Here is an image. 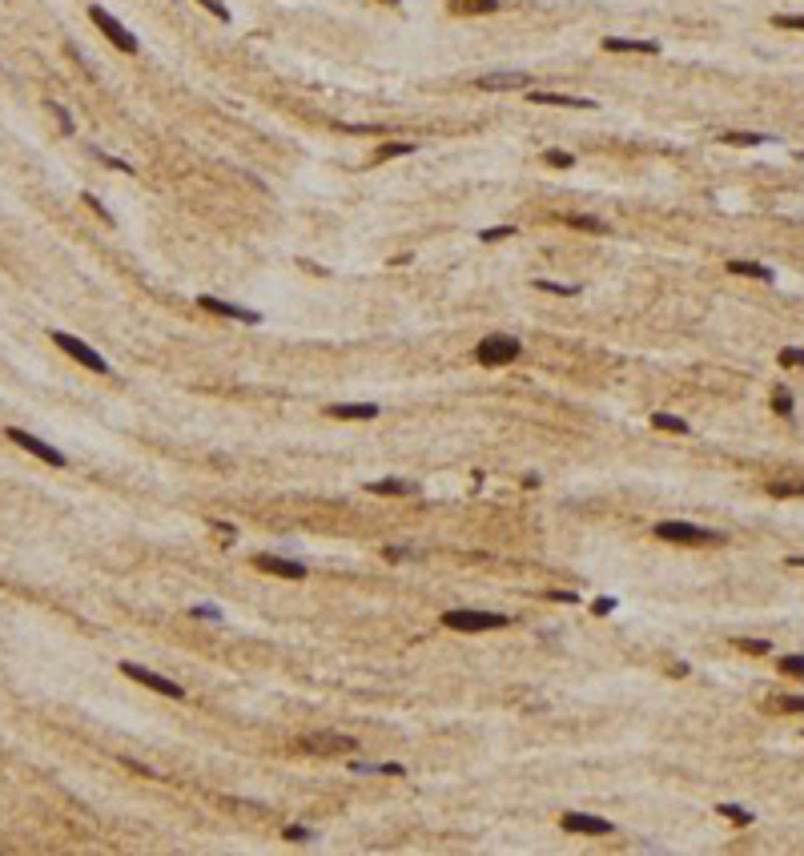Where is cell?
Masks as SVG:
<instances>
[{"instance_id":"26","label":"cell","mask_w":804,"mask_h":856,"mask_svg":"<svg viewBox=\"0 0 804 856\" xmlns=\"http://www.w3.org/2000/svg\"><path fill=\"white\" fill-rule=\"evenodd\" d=\"M736 648L748 651V655H768V651H772V644H768V639H736Z\"/></svg>"},{"instance_id":"24","label":"cell","mask_w":804,"mask_h":856,"mask_svg":"<svg viewBox=\"0 0 804 856\" xmlns=\"http://www.w3.org/2000/svg\"><path fill=\"white\" fill-rule=\"evenodd\" d=\"M781 671L784 675H792V679H804V655H784Z\"/></svg>"},{"instance_id":"3","label":"cell","mask_w":804,"mask_h":856,"mask_svg":"<svg viewBox=\"0 0 804 856\" xmlns=\"http://www.w3.org/2000/svg\"><path fill=\"white\" fill-rule=\"evenodd\" d=\"M443 624H447L450 631H495V627H507V615H499V611H467V607H459V611H447V615H443Z\"/></svg>"},{"instance_id":"21","label":"cell","mask_w":804,"mask_h":856,"mask_svg":"<svg viewBox=\"0 0 804 856\" xmlns=\"http://www.w3.org/2000/svg\"><path fill=\"white\" fill-rule=\"evenodd\" d=\"M499 0H459L454 12H495Z\"/></svg>"},{"instance_id":"40","label":"cell","mask_w":804,"mask_h":856,"mask_svg":"<svg viewBox=\"0 0 804 856\" xmlns=\"http://www.w3.org/2000/svg\"><path fill=\"white\" fill-rule=\"evenodd\" d=\"M788 567H804V555H792L788 559Z\"/></svg>"},{"instance_id":"32","label":"cell","mask_w":804,"mask_h":856,"mask_svg":"<svg viewBox=\"0 0 804 856\" xmlns=\"http://www.w3.org/2000/svg\"><path fill=\"white\" fill-rule=\"evenodd\" d=\"M197 4H201V8H210V12L217 17V21H225V24H230V8H225L221 0H197Z\"/></svg>"},{"instance_id":"10","label":"cell","mask_w":804,"mask_h":856,"mask_svg":"<svg viewBox=\"0 0 804 856\" xmlns=\"http://www.w3.org/2000/svg\"><path fill=\"white\" fill-rule=\"evenodd\" d=\"M563 833H583V836H607L615 828L612 820H603V816H587V812H563Z\"/></svg>"},{"instance_id":"38","label":"cell","mask_w":804,"mask_h":856,"mask_svg":"<svg viewBox=\"0 0 804 856\" xmlns=\"http://www.w3.org/2000/svg\"><path fill=\"white\" fill-rule=\"evenodd\" d=\"M592 611H595V615H612V611H615V599H595Z\"/></svg>"},{"instance_id":"27","label":"cell","mask_w":804,"mask_h":856,"mask_svg":"<svg viewBox=\"0 0 804 856\" xmlns=\"http://www.w3.org/2000/svg\"><path fill=\"white\" fill-rule=\"evenodd\" d=\"M543 161L555 165V169H571V165H575V157H571V153H563V149H547Z\"/></svg>"},{"instance_id":"41","label":"cell","mask_w":804,"mask_h":856,"mask_svg":"<svg viewBox=\"0 0 804 856\" xmlns=\"http://www.w3.org/2000/svg\"><path fill=\"white\" fill-rule=\"evenodd\" d=\"M382 4H399V0H382Z\"/></svg>"},{"instance_id":"9","label":"cell","mask_w":804,"mask_h":856,"mask_svg":"<svg viewBox=\"0 0 804 856\" xmlns=\"http://www.w3.org/2000/svg\"><path fill=\"white\" fill-rule=\"evenodd\" d=\"M8 439L17 442V446H24L28 455H37L41 463H48V466H65V455L57 450V446H48V442H41V439H32L28 430H17V426H8Z\"/></svg>"},{"instance_id":"39","label":"cell","mask_w":804,"mask_h":856,"mask_svg":"<svg viewBox=\"0 0 804 856\" xmlns=\"http://www.w3.org/2000/svg\"><path fill=\"white\" fill-rule=\"evenodd\" d=\"M285 840H310V828H298V824H294V828H285Z\"/></svg>"},{"instance_id":"25","label":"cell","mask_w":804,"mask_h":856,"mask_svg":"<svg viewBox=\"0 0 804 856\" xmlns=\"http://www.w3.org/2000/svg\"><path fill=\"white\" fill-rule=\"evenodd\" d=\"M567 226H575V230H583V233H603L607 230L599 217H567Z\"/></svg>"},{"instance_id":"19","label":"cell","mask_w":804,"mask_h":856,"mask_svg":"<svg viewBox=\"0 0 804 856\" xmlns=\"http://www.w3.org/2000/svg\"><path fill=\"white\" fill-rule=\"evenodd\" d=\"M652 426L656 430H672V435H687V422L676 415H652Z\"/></svg>"},{"instance_id":"34","label":"cell","mask_w":804,"mask_h":856,"mask_svg":"<svg viewBox=\"0 0 804 856\" xmlns=\"http://www.w3.org/2000/svg\"><path fill=\"white\" fill-rule=\"evenodd\" d=\"M781 366H804V350H781Z\"/></svg>"},{"instance_id":"23","label":"cell","mask_w":804,"mask_h":856,"mask_svg":"<svg viewBox=\"0 0 804 856\" xmlns=\"http://www.w3.org/2000/svg\"><path fill=\"white\" fill-rule=\"evenodd\" d=\"M720 816H728V820H732V824H740V828H744V824H752V812L740 808V804H720Z\"/></svg>"},{"instance_id":"8","label":"cell","mask_w":804,"mask_h":856,"mask_svg":"<svg viewBox=\"0 0 804 856\" xmlns=\"http://www.w3.org/2000/svg\"><path fill=\"white\" fill-rule=\"evenodd\" d=\"M197 306H201V310H210V314H217V318H234V322H245V326H258L261 322L258 310H250V306H234V301H221V298H210V294H201V298H197Z\"/></svg>"},{"instance_id":"5","label":"cell","mask_w":804,"mask_h":856,"mask_svg":"<svg viewBox=\"0 0 804 856\" xmlns=\"http://www.w3.org/2000/svg\"><path fill=\"white\" fill-rule=\"evenodd\" d=\"M89 21H93L97 28H101V32H105V37H109V41L121 48V52H129V57H133V52L141 48V45H137V37H133V32H129V28L117 21V17H109L101 4H89Z\"/></svg>"},{"instance_id":"14","label":"cell","mask_w":804,"mask_h":856,"mask_svg":"<svg viewBox=\"0 0 804 856\" xmlns=\"http://www.w3.org/2000/svg\"><path fill=\"white\" fill-rule=\"evenodd\" d=\"M527 101H535V105H563V109H595L592 97H567V93H531Z\"/></svg>"},{"instance_id":"1","label":"cell","mask_w":804,"mask_h":856,"mask_svg":"<svg viewBox=\"0 0 804 856\" xmlns=\"http://www.w3.org/2000/svg\"><path fill=\"white\" fill-rule=\"evenodd\" d=\"M656 539H663V543H684V547H712V543H724V531L667 519V523H656Z\"/></svg>"},{"instance_id":"11","label":"cell","mask_w":804,"mask_h":856,"mask_svg":"<svg viewBox=\"0 0 804 856\" xmlns=\"http://www.w3.org/2000/svg\"><path fill=\"white\" fill-rule=\"evenodd\" d=\"M254 567L265 571V575H278V579H306V563L298 559H282V555H258Z\"/></svg>"},{"instance_id":"33","label":"cell","mask_w":804,"mask_h":856,"mask_svg":"<svg viewBox=\"0 0 804 856\" xmlns=\"http://www.w3.org/2000/svg\"><path fill=\"white\" fill-rule=\"evenodd\" d=\"M768 490H772V495H781V499H784V495H804V483H772Z\"/></svg>"},{"instance_id":"22","label":"cell","mask_w":804,"mask_h":856,"mask_svg":"<svg viewBox=\"0 0 804 856\" xmlns=\"http://www.w3.org/2000/svg\"><path fill=\"white\" fill-rule=\"evenodd\" d=\"M720 141L724 145H764V133H720Z\"/></svg>"},{"instance_id":"13","label":"cell","mask_w":804,"mask_h":856,"mask_svg":"<svg viewBox=\"0 0 804 856\" xmlns=\"http://www.w3.org/2000/svg\"><path fill=\"white\" fill-rule=\"evenodd\" d=\"M607 52H643V57H656L660 41H636V37H603Z\"/></svg>"},{"instance_id":"30","label":"cell","mask_w":804,"mask_h":856,"mask_svg":"<svg viewBox=\"0 0 804 856\" xmlns=\"http://www.w3.org/2000/svg\"><path fill=\"white\" fill-rule=\"evenodd\" d=\"M772 410L788 418V415H792V394H788V390H776V394H772Z\"/></svg>"},{"instance_id":"16","label":"cell","mask_w":804,"mask_h":856,"mask_svg":"<svg viewBox=\"0 0 804 856\" xmlns=\"http://www.w3.org/2000/svg\"><path fill=\"white\" fill-rule=\"evenodd\" d=\"M366 490H374V495H419V483H406V479H379V483H366Z\"/></svg>"},{"instance_id":"2","label":"cell","mask_w":804,"mask_h":856,"mask_svg":"<svg viewBox=\"0 0 804 856\" xmlns=\"http://www.w3.org/2000/svg\"><path fill=\"white\" fill-rule=\"evenodd\" d=\"M519 354H523V342L511 338V334H487V338L474 346V358H479L483 366H511Z\"/></svg>"},{"instance_id":"6","label":"cell","mask_w":804,"mask_h":856,"mask_svg":"<svg viewBox=\"0 0 804 856\" xmlns=\"http://www.w3.org/2000/svg\"><path fill=\"white\" fill-rule=\"evenodd\" d=\"M121 675H129L133 684H141V688H153V692H161V695H169V699H185V688L181 684H173V679H165V675H157V671H149V668H141V664H121Z\"/></svg>"},{"instance_id":"7","label":"cell","mask_w":804,"mask_h":856,"mask_svg":"<svg viewBox=\"0 0 804 856\" xmlns=\"http://www.w3.org/2000/svg\"><path fill=\"white\" fill-rule=\"evenodd\" d=\"M483 93H511V89H531V72L523 69H499V72H483L474 81Z\"/></svg>"},{"instance_id":"29","label":"cell","mask_w":804,"mask_h":856,"mask_svg":"<svg viewBox=\"0 0 804 856\" xmlns=\"http://www.w3.org/2000/svg\"><path fill=\"white\" fill-rule=\"evenodd\" d=\"M772 24H776V28H801V32H804V17H801V12H781V17H772Z\"/></svg>"},{"instance_id":"18","label":"cell","mask_w":804,"mask_h":856,"mask_svg":"<svg viewBox=\"0 0 804 856\" xmlns=\"http://www.w3.org/2000/svg\"><path fill=\"white\" fill-rule=\"evenodd\" d=\"M419 145L414 141H386V145H379L374 149V161H390V157H406V153H414Z\"/></svg>"},{"instance_id":"31","label":"cell","mask_w":804,"mask_h":856,"mask_svg":"<svg viewBox=\"0 0 804 856\" xmlns=\"http://www.w3.org/2000/svg\"><path fill=\"white\" fill-rule=\"evenodd\" d=\"M48 113H52V117H57V121H61V129H65V133H72V129H77V125H72V117L65 113V109H61L57 101H48Z\"/></svg>"},{"instance_id":"37","label":"cell","mask_w":804,"mask_h":856,"mask_svg":"<svg viewBox=\"0 0 804 856\" xmlns=\"http://www.w3.org/2000/svg\"><path fill=\"white\" fill-rule=\"evenodd\" d=\"M781 708H784V712H796V716H801V712H804V695H788V699H781Z\"/></svg>"},{"instance_id":"17","label":"cell","mask_w":804,"mask_h":856,"mask_svg":"<svg viewBox=\"0 0 804 856\" xmlns=\"http://www.w3.org/2000/svg\"><path fill=\"white\" fill-rule=\"evenodd\" d=\"M354 744L358 740H346V736H338V740L334 736H318V740H302V748L306 752H350Z\"/></svg>"},{"instance_id":"15","label":"cell","mask_w":804,"mask_h":856,"mask_svg":"<svg viewBox=\"0 0 804 856\" xmlns=\"http://www.w3.org/2000/svg\"><path fill=\"white\" fill-rule=\"evenodd\" d=\"M728 274L756 278V281H772V270H768V266H760V261H740V257H732V261H728Z\"/></svg>"},{"instance_id":"12","label":"cell","mask_w":804,"mask_h":856,"mask_svg":"<svg viewBox=\"0 0 804 856\" xmlns=\"http://www.w3.org/2000/svg\"><path fill=\"white\" fill-rule=\"evenodd\" d=\"M326 418H342V422H370V418H379V406H374V402H334V406H326Z\"/></svg>"},{"instance_id":"4","label":"cell","mask_w":804,"mask_h":856,"mask_svg":"<svg viewBox=\"0 0 804 856\" xmlns=\"http://www.w3.org/2000/svg\"><path fill=\"white\" fill-rule=\"evenodd\" d=\"M52 342H57V346L65 350V354H69L72 362H81L85 370H93V374H109V362H105V358H101V354H97V350L89 346V342L72 338V334H65V330H52Z\"/></svg>"},{"instance_id":"20","label":"cell","mask_w":804,"mask_h":856,"mask_svg":"<svg viewBox=\"0 0 804 856\" xmlns=\"http://www.w3.org/2000/svg\"><path fill=\"white\" fill-rule=\"evenodd\" d=\"M531 290H543V294H563V298H575V294H579V286H563V281H543V278H535V281H531Z\"/></svg>"},{"instance_id":"35","label":"cell","mask_w":804,"mask_h":856,"mask_svg":"<svg viewBox=\"0 0 804 856\" xmlns=\"http://www.w3.org/2000/svg\"><path fill=\"white\" fill-rule=\"evenodd\" d=\"M511 233H515V226H499V230H483L479 237H483V241H503V237H511Z\"/></svg>"},{"instance_id":"36","label":"cell","mask_w":804,"mask_h":856,"mask_svg":"<svg viewBox=\"0 0 804 856\" xmlns=\"http://www.w3.org/2000/svg\"><path fill=\"white\" fill-rule=\"evenodd\" d=\"M193 615H197V619H221V611H217V607H210V603H197V607H193Z\"/></svg>"},{"instance_id":"28","label":"cell","mask_w":804,"mask_h":856,"mask_svg":"<svg viewBox=\"0 0 804 856\" xmlns=\"http://www.w3.org/2000/svg\"><path fill=\"white\" fill-rule=\"evenodd\" d=\"M81 201H85V206L93 209V213L101 217V221H105V226H113V213H109V209H105L101 201H97V193H81Z\"/></svg>"}]
</instances>
